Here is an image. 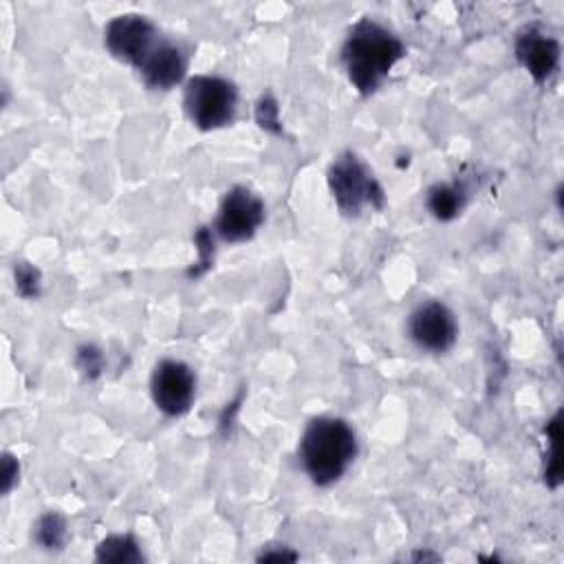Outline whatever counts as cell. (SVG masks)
I'll list each match as a JSON object with an SVG mask.
<instances>
[{"mask_svg": "<svg viewBox=\"0 0 564 564\" xmlns=\"http://www.w3.org/2000/svg\"><path fill=\"white\" fill-rule=\"evenodd\" d=\"M403 42L375 20H359L346 35L341 62L350 84L361 93H372L392 66L403 57Z\"/></svg>", "mask_w": 564, "mask_h": 564, "instance_id": "cell-1", "label": "cell"}, {"mask_svg": "<svg viewBox=\"0 0 564 564\" xmlns=\"http://www.w3.org/2000/svg\"><path fill=\"white\" fill-rule=\"evenodd\" d=\"M297 454L311 482L328 487L337 482L355 460L357 436L344 419L317 416L304 427Z\"/></svg>", "mask_w": 564, "mask_h": 564, "instance_id": "cell-2", "label": "cell"}, {"mask_svg": "<svg viewBox=\"0 0 564 564\" xmlns=\"http://www.w3.org/2000/svg\"><path fill=\"white\" fill-rule=\"evenodd\" d=\"M183 106L198 130H218L236 119L238 90L218 75H194L185 82Z\"/></svg>", "mask_w": 564, "mask_h": 564, "instance_id": "cell-3", "label": "cell"}, {"mask_svg": "<svg viewBox=\"0 0 564 564\" xmlns=\"http://www.w3.org/2000/svg\"><path fill=\"white\" fill-rule=\"evenodd\" d=\"M328 187L339 212L346 216H357L366 205L377 209L383 205V189L366 163L352 152H346L330 163Z\"/></svg>", "mask_w": 564, "mask_h": 564, "instance_id": "cell-4", "label": "cell"}, {"mask_svg": "<svg viewBox=\"0 0 564 564\" xmlns=\"http://www.w3.org/2000/svg\"><path fill=\"white\" fill-rule=\"evenodd\" d=\"M163 42L159 29L137 13L112 18L104 29V44L112 57L139 68L150 53Z\"/></svg>", "mask_w": 564, "mask_h": 564, "instance_id": "cell-5", "label": "cell"}, {"mask_svg": "<svg viewBox=\"0 0 564 564\" xmlns=\"http://www.w3.org/2000/svg\"><path fill=\"white\" fill-rule=\"evenodd\" d=\"M154 405L167 416L185 414L196 397V375L178 359H161L150 377Z\"/></svg>", "mask_w": 564, "mask_h": 564, "instance_id": "cell-6", "label": "cell"}, {"mask_svg": "<svg viewBox=\"0 0 564 564\" xmlns=\"http://www.w3.org/2000/svg\"><path fill=\"white\" fill-rule=\"evenodd\" d=\"M262 220V200L251 189L236 185L223 196L218 216L214 220V229L225 242H245L258 231Z\"/></svg>", "mask_w": 564, "mask_h": 564, "instance_id": "cell-7", "label": "cell"}, {"mask_svg": "<svg viewBox=\"0 0 564 564\" xmlns=\"http://www.w3.org/2000/svg\"><path fill=\"white\" fill-rule=\"evenodd\" d=\"M410 339L427 352H445L454 346L458 324L454 313L436 300L419 304L408 317Z\"/></svg>", "mask_w": 564, "mask_h": 564, "instance_id": "cell-8", "label": "cell"}, {"mask_svg": "<svg viewBox=\"0 0 564 564\" xmlns=\"http://www.w3.org/2000/svg\"><path fill=\"white\" fill-rule=\"evenodd\" d=\"M137 70L148 88L170 90L185 77L187 59L178 44L163 40Z\"/></svg>", "mask_w": 564, "mask_h": 564, "instance_id": "cell-9", "label": "cell"}, {"mask_svg": "<svg viewBox=\"0 0 564 564\" xmlns=\"http://www.w3.org/2000/svg\"><path fill=\"white\" fill-rule=\"evenodd\" d=\"M516 57L533 75V79L544 82L560 62V44L551 35L529 29L516 40Z\"/></svg>", "mask_w": 564, "mask_h": 564, "instance_id": "cell-10", "label": "cell"}, {"mask_svg": "<svg viewBox=\"0 0 564 564\" xmlns=\"http://www.w3.org/2000/svg\"><path fill=\"white\" fill-rule=\"evenodd\" d=\"M465 205V189L454 183H436L427 192V209L438 220H452Z\"/></svg>", "mask_w": 564, "mask_h": 564, "instance_id": "cell-11", "label": "cell"}, {"mask_svg": "<svg viewBox=\"0 0 564 564\" xmlns=\"http://www.w3.org/2000/svg\"><path fill=\"white\" fill-rule=\"evenodd\" d=\"M95 555L99 562H117V564L143 560L139 544L130 535H108L106 540L99 542Z\"/></svg>", "mask_w": 564, "mask_h": 564, "instance_id": "cell-12", "label": "cell"}, {"mask_svg": "<svg viewBox=\"0 0 564 564\" xmlns=\"http://www.w3.org/2000/svg\"><path fill=\"white\" fill-rule=\"evenodd\" d=\"M35 538L44 549H59L66 540V522L59 513H46L37 520Z\"/></svg>", "mask_w": 564, "mask_h": 564, "instance_id": "cell-13", "label": "cell"}, {"mask_svg": "<svg viewBox=\"0 0 564 564\" xmlns=\"http://www.w3.org/2000/svg\"><path fill=\"white\" fill-rule=\"evenodd\" d=\"M15 289L24 297H35L40 293V273L26 262L15 264Z\"/></svg>", "mask_w": 564, "mask_h": 564, "instance_id": "cell-14", "label": "cell"}, {"mask_svg": "<svg viewBox=\"0 0 564 564\" xmlns=\"http://www.w3.org/2000/svg\"><path fill=\"white\" fill-rule=\"evenodd\" d=\"M77 364H79V368H82L84 372L90 370V375H97V372H99V352H97L95 348L86 346V348L79 350Z\"/></svg>", "mask_w": 564, "mask_h": 564, "instance_id": "cell-15", "label": "cell"}, {"mask_svg": "<svg viewBox=\"0 0 564 564\" xmlns=\"http://www.w3.org/2000/svg\"><path fill=\"white\" fill-rule=\"evenodd\" d=\"M258 121L262 128H271L278 123V117H275V104L271 99H262L260 106H258Z\"/></svg>", "mask_w": 564, "mask_h": 564, "instance_id": "cell-16", "label": "cell"}, {"mask_svg": "<svg viewBox=\"0 0 564 564\" xmlns=\"http://www.w3.org/2000/svg\"><path fill=\"white\" fill-rule=\"evenodd\" d=\"M15 476H18V463L13 460V456L4 454V458H2V489H4V494L13 487Z\"/></svg>", "mask_w": 564, "mask_h": 564, "instance_id": "cell-17", "label": "cell"}]
</instances>
